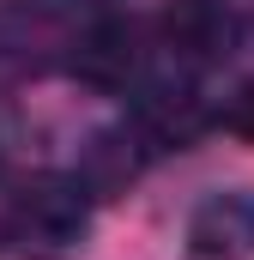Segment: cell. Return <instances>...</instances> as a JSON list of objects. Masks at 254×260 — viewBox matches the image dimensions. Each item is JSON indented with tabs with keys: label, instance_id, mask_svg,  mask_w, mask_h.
<instances>
[{
	"label": "cell",
	"instance_id": "cell-5",
	"mask_svg": "<svg viewBox=\"0 0 254 260\" xmlns=\"http://www.w3.org/2000/svg\"><path fill=\"white\" fill-rule=\"evenodd\" d=\"M188 254L194 260H248L254 254V194L224 188L188 212Z\"/></svg>",
	"mask_w": 254,
	"mask_h": 260
},
{
	"label": "cell",
	"instance_id": "cell-2",
	"mask_svg": "<svg viewBox=\"0 0 254 260\" xmlns=\"http://www.w3.org/2000/svg\"><path fill=\"white\" fill-rule=\"evenodd\" d=\"M157 37H164V49H170L176 67L206 73V67H218L236 49V12L224 0H164Z\"/></svg>",
	"mask_w": 254,
	"mask_h": 260
},
{
	"label": "cell",
	"instance_id": "cell-3",
	"mask_svg": "<svg viewBox=\"0 0 254 260\" xmlns=\"http://www.w3.org/2000/svg\"><path fill=\"white\" fill-rule=\"evenodd\" d=\"M67 43H73V37H61V24H55L49 6L6 0V6H0V91L37 79V73L55 61Z\"/></svg>",
	"mask_w": 254,
	"mask_h": 260
},
{
	"label": "cell",
	"instance_id": "cell-6",
	"mask_svg": "<svg viewBox=\"0 0 254 260\" xmlns=\"http://www.w3.org/2000/svg\"><path fill=\"white\" fill-rule=\"evenodd\" d=\"M218 121H224L230 133H242V139H254V79L230 97V103H224V115H218Z\"/></svg>",
	"mask_w": 254,
	"mask_h": 260
},
{
	"label": "cell",
	"instance_id": "cell-7",
	"mask_svg": "<svg viewBox=\"0 0 254 260\" xmlns=\"http://www.w3.org/2000/svg\"><path fill=\"white\" fill-rule=\"evenodd\" d=\"M97 6H103V0H97Z\"/></svg>",
	"mask_w": 254,
	"mask_h": 260
},
{
	"label": "cell",
	"instance_id": "cell-1",
	"mask_svg": "<svg viewBox=\"0 0 254 260\" xmlns=\"http://www.w3.org/2000/svg\"><path fill=\"white\" fill-rule=\"evenodd\" d=\"M91 230V188L79 176H30L0 200V242L18 260H67Z\"/></svg>",
	"mask_w": 254,
	"mask_h": 260
},
{
	"label": "cell",
	"instance_id": "cell-4",
	"mask_svg": "<svg viewBox=\"0 0 254 260\" xmlns=\"http://www.w3.org/2000/svg\"><path fill=\"white\" fill-rule=\"evenodd\" d=\"M67 67L85 79V85H97V91H127L133 79H139V30L121 24V18H91L85 30H73V43H67Z\"/></svg>",
	"mask_w": 254,
	"mask_h": 260
}]
</instances>
